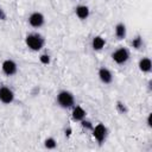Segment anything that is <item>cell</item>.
<instances>
[{
    "label": "cell",
    "instance_id": "1",
    "mask_svg": "<svg viewBox=\"0 0 152 152\" xmlns=\"http://www.w3.org/2000/svg\"><path fill=\"white\" fill-rule=\"evenodd\" d=\"M25 44L32 51H40L45 45V39L39 33H28L25 37Z\"/></svg>",
    "mask_w": 152,
    "mask_h": 152
},
{
    "label": "cell",
    "instance_id": "2",
    "mask_svg": "<svg viewBox=\"0 0 152 152\" xmlns=\"http://www.w3.org/2000/svg\"><path fill=\"white\" fill-rule=\"evenodd\" d=\"M56 102L57 104L63 108V109H69L72 108L75 104V97L74 94L69 90H61L57 96H56Z\"/></svg>",
    "mask_w": 152,
    "mask_h": 152
},
{
    "label": "cell",
    "instance_id": "3",
    "mask_svg": "<svg viewBox=\"0 0 152 152\" xmlns=\"http://www.w3.org/2000/svg\"><path fill=\"white\" fill-rule=\"evenodd\" d=\"M112 59L116 64H125L129 59V51L126 48H119L112 53Z\"/></svg>",
    "mask_w": 152,
    "mask_h": 152
},
{
    "label": "cell",
    "instance_id": "4",
    "mask_svg": "<svg viewBox=\"0 0 152 152\" xmlns=\"http://www.w3.org/2000/svg\"><path fill=\"white\" fill-rule=\"evenodd\" d=\"M93 137L95 138V140L101 145L103 144V141L107 138V127L103 124H97L95 127H93Z\"/></svg>",
    "mask_w": 152,
    "mask_h": 152
},
{
    "label": "cell",
    "instance_id": "5",
    "mask_svg": "<svg viewBox=\"0 0 152 152\" xmlns=\"http://www.w3.org/2000/svg\"><path fill=\"white\" fill-rule=\"evenodd\" d=\"M27 21H28L30 26H32L34 28H39V27H42L45 24V17L40 12H32L28 15Z\"/></svg>",
    "mask_w": 152,
    "mask_h": 152
},
{
    "label": "cell",
    "instance_id": "6",
    "mask_svg": "<svg viewBox=\"0 0 152 152\" xmlns=\"http://www.w3.org/2000/svg\"><path fill=\"white\" fill-rule=\"evenodd\" d=\"M14 99H15V95L11 88H8L6 86L0 87V102H2L5 104H10L14 101Z\"/></svg>",
    "mask_w": 152,
    "mask_h": 152
},
{
    "label": "cell",
    "instance_id": "7",
    "mask_svg": "<svg viewBox=\"0 0 152 152\" xmlns=\"http://www.w3.org/2000/svg\"><path fill=\"white\" fill-rule=\"evenodd\" d=\"M1 70L6 76H13L18 71V65L13 59H5L1 64Z\"/></svg>",
    "mask_w": 152,
    "mask_h": 152
},
{
    "label": "cell",
    "instance_id": "8",
    "mask_svg": "<svg viewBox=\"0 0 152 152\" xmlns=\"http://www.w3.org/2000/svg\"><path fill=\"white\" fill-rule=\"evenodd\" d=\"M97 75H99L100 81H101L102 83H104V84H109V83H112V81H113V74H112V71H110L108 68L101 66V68L99 69Z\"/></svg>",
    "mask_w": 152,
    "mask_h": 152
},
{
    "label": "cell",
    "instance_id": "9",
    "mask_svg": "<svg viewBox=\"0 0 152 152\" xmlns=\"http://www.w3.org/2000/svg\"><path fill=\"white\" fill-rule=\"evenodd\" d=\"M89 13H90L89 7L86 6V5H78V6H76V8H75V14H76V17H77L78 19H81V20H86V19L89 17Z\"/></svg>",
    "mask_w": 152,
    "mask_h": 152
},
{
    "label": "cell",
    "instance_id": "10",
    "mask_svg": "<svg viewBox=\"0 0 152 152\" xmlns=\"http://www.w3.org/2000/svg\"><path fill=\"white\" fill-rule=\"evenodd\" d=\"M86 110L81 107V106H76L72 107V112H71V118L74 121H82L83 119H86Z\"/></svg>",
    "mask_w": 152,
    "mask_h": 152
},
{
    "label": "cell",
    "instance_id": "11",
    "mask_svg": "<svg viewBox=\"0 0 152 152\" xmlns=\"http://www.w3.org/2000/svg\"><path fill=\"white\" fill-rule=\"evenodd\" d=\"M138 66H139V70L142 71V72H150L151 69H152V62L148 57H142L139 63H138Z\"/></svg>",
    "mask_w": 152,
    "mask_h": 152
},
{
    "label": "cell",
    "instance_id": "12",
    "mask_svg": "<svg viewBox=\"0 0 152 152\" xmlns=\"http://www.w3.org/2000/svg\"><path fill=\"white\" fill-rule=\"evenodd\" d=\"M114 32H115V36L118 39H125L126 38V33H127V30H126V25L124 23H118L114 27Z\"/></svg>",
    "mask_w": 152,
    "mask_h": 152
},
{
    "label": "cell",
    "instance_id": "13",
    "mask_svg": "<svg viewBox=\"0 0 152 152\" xmlns=\"http://www.w3.org/2000/svg\"><path fill=\"white\" fill-rule=\"evenodd\" d=\"M104 45H106V40H104V38H102L101 36H95V37L93 38V40H91V48H93V50H95V51L102 50Z\"/></svg>",
    "mask_w": 152,
    "mask_h": 152
},
{
    "label": "cell",
    "instance_id": "14",
    "mask_svg": "<svg viewBox=\"0 0 152 152\" xmlns=\"http://www.w3.org/2000/svg\"><path fill=\"white\" fill-rule=\"evenodd\" d=\"M44 146H45V148H48V150H53V148H56V146H57V141H56L55 138L49 137V138H46V139L44 140Z\"/></svg>",
    "mask_w": 152,
    "mask_h": 152
},
{
    "label": "cell",
    "instance_id": "15",
    "mask_svg": "<svg viewBox=\"0 0 152 152\" xmlns=\"http://www.w3.org/2000/svg\"><path fill=\"white\" fill-rule=\"evenodd\" d=\"M142 38L140 37V36H135L133 39H132V42H131V45H132V48L133 49H135V50H139V49H141L142 48Z\"/></svg>",
    "mask_w": 152,
    "mask_h": 152
},
{
    "label": "cell",
    "instance_id": "16",
    "mask_svg": "<svg viewBox=\"0 0 152 152\" xmlns=\"http://www.w3.org/2000/svg\"><path fill=\"white\" fill-rule=\"evenodd\" d=\"M39 61H40L42 64L48 65V64H50V62H51V57H50L49 53H42V55L39 56Z\"/></svg>",
    "mask_w": 152,
    "mask_h": 152
},
{
    "label": "cell",
    "instance_id": "17",
    "mask_svg": "<svg viewBox=\"0 0 152 152\" xmlns=\"http://www.w3.org/2000/svg\"><path fill=\"white\" fill-rule=\"evenodd\" d=\"M116 110H118L119 113H121V114H126V113L128 112L126 104H125L124 102H121V101H118V102H116Z\"/></svg>",
    "mask_w": 152,
    "mask_h": 152
},
{
    "label": "cell",
    "instance_id": "18",
    "mask_svg": "<svg viewBox=\"0 0 152 152\" xmlns=\"http://www.w3.org/2000/svg\"><path fill=\"white\" fill-rule=\"evenodd\" d=\"M81 125H82V127L83 128H86V129H93V124H91V121H89V120H86V119H83L82 121H81Z\"/></svg>",
    "mask_w": 152,
    "mask_h": 152
},
{
    "label": "cell",
    "instance_id": "19",
    "mask_svg": "<svg viewBox=\"0 0 152 152\" xmlns=\"http://www.w3.org/2000/svg\"><path fill=\"white\" fill-rule=\"evenodd\" d=\"M151 118H152V114H148V116H147V126H148V127L152 126V124H151Z\"/></svg>",
    "mask_w": 152,
    "mask_h": 152
},
{
    "label": "cell",
    "instance_id": "20",
    "mask_svg": "<svg viewBox=\"0 0 152 152\" xmlns=\"http://www.w3.org/2000/svg\"><path fill=\"white\" fill-rule=\"evenodd\" d=\"M70 135H71V128L69 127V128H66V129H65V137H68V138H69Z\"/></svg>",
    "mask_w": 152,
    "mask_h": 152
},
{
    "label": "cell",
    "instance_id": "21",
    "mask_svg": "<svg viewBox=\"0 0 152 152\" xmlns=\"http://www.w3.org/2000/svg\"><path fill=\"white\" fill-rule=\"evenodd\" d=\"M0 10H1V7H0Z\"/></svg>",
    "mask_w": 152,
    "mask_h": 152
}]
</instances>
